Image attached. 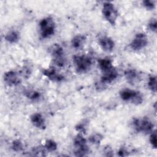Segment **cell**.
<instances>
[{"label": "cell", "mask_w": 157, "mask_h": 157, "mask_svg": "<svg viewBox=\"0 0 157 157\" xmlns=\"http://www.w3.org/2000/svg\"><path fill=\"white\" fill-rule=\"evenodd\" d=\"M40 35L42 39H48L53 36L55 33L56 24L54 20L47 17L42 18L39 23Z\"/></svg>", "instance_id": "cell-1"}, {"label": "cell", "mask_w": 157, "mask_h": 157, "mask_svg": "<svg viewBox=\"0 0 157 157\" xmlns=\"http://www.w3.org/2000/svg\"><path fill=\"white\" fill-rule=\"evenodd\" d=\"M72 58L74 66L77 73L84 74L90 70L92 66V59L88 56L75 55Z\"/></svg>", "instance_id": "cell-2"}, {"label": "cell", "mask_w": 157, "mask_h": 157, "mask_svg": "<svg viewBox=\"0 0 157 157\" xmlns=\"http://www.w3.org/2000/svg\"><path fill=\"white\" fill-rule=\"evenodd\" d=\"M120 98L125 102H130L131 103L138 105L143 102V96L138 91L131 90L129 88H124L120 91Z\"/></svg>", "instance_id": "cell-3"}, {"label": "cell", "mask_w": 157, "mask_h": 157, "mask_svg": "<svg viewBox=\"0 0 157 157\" xmlns=\"http://www.w3.org/2000/svg\"><path fill=\"white\" fill-rule=\"evenodd\" d=\"M133 129L137 132L148 134L153 131L154 124L148 118H137L132 121Z\"/></svg>", "instance_id": "cell-4"}, {"label": "cell", "mask_w": 157, "mask_h": 157, "mask_svg": "<svg viewBox=\"0 0 157 157\" xmlns=\"http://www.w3.org/2000/svg\"><path fill=\"white\" fill-rule=\"evenodd\" d=\"M102 13L104 18L112 26H115L116 25L118 13L113 3L110 2H104L102 5Z\"/></svg>", "instance_id": "cell-5"}, {"label": "cell", "mask_w": 157, "mask_h": 157, "mask_svg": "<svg viewBox=\"0 0 157 157\" xmlns=\"http://www.w3.org/2000/svg\"><path fill=\"white\" fill-rule=\"evenodd\" d=\"M51 55L53 63L58 67H63L66 63V58L63 47L58 44H55L51 48Z\"/></svg>", "instance_id": "cell-6"}, {"label": "cell", "mask_w": 157, "mask_h": 157, "mask_svg": "<svg viewBox=\"0 0 157 157\" xmlns=\"http://www.w3.org/2000/svg\"><path fill=\"white\" fill-rule=\"evenodd\" d=\"M148 44V37L145 33H137L129 44L130 48L133 51H140L147 46Z\"/></svg>", "instance_id": "cell-7"}, {"label": "cell", "mask_w": 157, "mask_h": 157, "mask_svg": "<svg viewBox=\"0 0 157 157\" xmlns=\"http://www.w3.org/2000/svg\"><path fill=\"white\" fill-rule=\"evenodd\" d=\"M3 80L4 83L9 86H17L21 82L19 74L13 71L6 72L3 75Z\"/></svg>", "instance_id": "cell-8"}, {"label": "cell", "mask_w": 157, "mask_h": 157, "mask_svg": "<svg viewBox=\"0 0 157 157\" xmlns=\"http://www.w3.org/2000/svg\"><path fill=\"white\" fill-rule=\"evenodd\" d=\"M41 72L45 77L53 82H60L64 79V77L58 73L53 67L42 69Z\"/></svg>", "instance_id": "cell-9"}, {"label": "cell", "mask_w": 157, "mask_h": 157, "mask_svg": "<svg viewBox=\"0 0 157 157\" xmlns=\"http://www.w3.org/2000/svg\"><path fill=\"white\" fill-rule=\"evenodd\" d=\"M118 76V72L113 66L112 68L102 72L101 77V82L104 84H109L113 82L117 78Z\"/></svg>", "instance_id": "cell-10"}, {"label": "cell", "mask_w": 157, "mask_h": 157, "mask_svg": "<svg viewBox=\"0 0 157 157\" xmlns=\"http://www.w3.org/2000/svg\"><path fill=\"white\" fill-rule=\"evenodd\" d=\"M98 44L101 49L105 52H111L114 49L115 44L109 36H102L98 39Z\"/></svg>", "instance_id": "cell-11"}, {"label": "cell", "mask_w": 157, "mask_h": 157, "mask_svg": "<svg viewBox=\"0 0 157 157\" xmlns=\"http://www.w3.org/2000/svg\"><path fill=\"white\" fill-rule=\"evenodd\" d=\"M30 121L33 125L37 128L44 129L46 128L45 119L40 113L36 112L33 113L30 117Z\"/></svg>", "instance_id": "cell-12"}, {"label": "cell", "mask_w": 157, "mask_h": 157, "mask_svg": "<svg viewBox=\"0 0 157 157\" xmlns=\"http://www.w3.org/2000/svg\"><path fill=\"white\" fill-rule=\"evenodd\" d=\"M86 40V37L85 35L83 34H77L74 36L71 41L72 47L75 49H80L82 48L84 44H85V42Z\"/></svg>", "instance_id": "cell-13"}, {"label": "cell", "mask_w": 157, "mask_h": 157, "mask_svg": "<svg viewBox=\"0 0 157 157\" xmlns=\"http://www.w3.org/2000/svg\"><path fill=\"white\" fill-rule=\"evenodd\" d=\"M124 75L126 80L131 84H134L140 78L138 72L133 69H126L124 72Z\"/></svg>", "instance_id": "cell-14"}, {"label": "cell", "mask_w": 157, "mask_h": 157, "mask_svg": "<svg viewBox=\"0 0 157 157\" xmlns=\"http://www.w3.org/2000/svg\"><path fill=\"white\" fill-rule=\"evenodd\" d=\"M4 39L9 44H16L20 39V34L16 30H10L6 34Z\"/></svg>", "instance_id": "cell-15"}, {"label": "cell", "mask_w": 157, "mask_h": 157, "mask_svg": "<svg viewBox=\"0 0 157 157\" xmlns=\"http://www.w3.org/2000/svg\"><path fill=\"white\" fill-rule=\"evenodd\" d=\"M98 63L99 67L102 72L113 67L112 59L109 58H104L99 59H98Z\"/></svg>", "instance_id": "cell-16"}, {"label": "cell", "mask_w": 157, "mask_h": 157, "mask_svg": "<svg viewBox=\"0 0 157 157\" xmlns=\"http://www.w3.org/2000/svg\"><path fill=\"white\" fill-rule=\"evenodd\" d=\"M86 139L83 137L82 134H77L74 139V146L75 148L83 146L86 144Z\"/></svg>", "instance_id": "cell-17"}, {"label": "cell", "mask_w": 157, "mask_h": 157, "mask_svg": "<svg viewBox=\"0 0 157 157\" xmlns=\"http://www.w3.org/2000/svg\"><path fill=\"white\" fill-rule=\"evenodd\" d=\"M89 152V147L87 145V144H86L83 146L75 148V151H74V153L76 156H86Z\"/></svg>", "instance_id": "cell-18"}, {"label": "cell", "mask_w": 157, "mask_h": 157, "mask_svg": "<svg viewBox=\"0 0 157 157\" xmlns=\"http://www.w3.org/2000/svg\"><path fill=\"white\" fill-rule=\"evenodd\" d=\"M25 96L29 99L35 101L40 98V93L36 90H27L25 92Z\"/></svg>", "instance_id": "cell-19"}, {"label": "cell", "mask_w": 157, "mask_h": 157, "mask_svg": "<svg viewBox=\"0 0 157 157\" xmlns=\"http://www.w3.org/2000/svg\"><path fill=\"white\" fill-rule=\"evenodd\" d=\"M44 147L46 150L48 151H54L56 150L58 145L55 140L52 139H47L45 140Z\"/></svg>", "instance_id": "cell-20"}, {"label": "cell", "mask_w": 157, "mask_h": 157, "mask_svg": "<svg viewBox=\"0 0 157 157\" xmlns=\"http://www.w3.org/2000/svg\"><path fill=\"white\" fill-rule=\"evenodd\" d=\"M156 84H157L156 77L155 75L150 76L148 80L147 85L149 90H150L151 91L154 93H156Z\"/></svg>", "instance_id": "cell-21"}, {"label": "cell", "mask_w": 157, "mask_h": 157, "mask_svg": "<svg viewBox=\"0 0 157 157\" xmlns=\"http://www.w3.org/2000/svg\"><path fill=\"white\" fill-rule=\"evenodd\" d=\"M11 148L15 152H20L23 150V142L19 139H15L11 144Z\"/></svg>", "instance_id": "cell-22"}, {"label": "cell", "mask_w": 157, "mask_h": 157, "mask_svg": "<svg viewBox=\"0 0 157 157\" xmlns=\"http://www.w3.org/2000/svg\"><path fill=\"white\" fill-rule=\"evenodd\" d=\"M104 136L100 133H95L89 137V141L94 145H99L103 140Z\"/></svg>", "instance_id": "cell-23"}, {"label": "cell", "mask_w": 157, "mask_h": 157, "mask_svg": "<svg viewBox=\"0 0 157 157\" xmlns=\"http://www.w3.org/2000/svg\"><path fill=\"white\" fill-rule=\"evenodd\" d=\"M88 122L85 121V120H83L82 121L77 123L75 126V130L80 134H86L87 130Z\"/></svg>", "instance_id": "cell-24"}, {"label": "cell", "mask_w": 157, "mask_h": 157, "mask_svg": "<svg viewBox=\"0 0 157 157\" xmlns=\"http://www.w3.org/2000/svg\"><path fill=\"white\" fill-rule=\"evenodd\" d=\"M149 141L150 144L151 145L152 147L155 149L157 147V140H156V130H153L150 135L149 137Z\"/></svg>", "instance_id": "cell-25"}, {"label": "cell", "mask_w": 157, "mask_h": 157, "mask_svg": "<svg viewBox=\"0 0 157 157\" xmlns=\"http://www.w3.org/2000/svg\"><path fill=\"white\" fill-rule=\"evenodd\" d=\"M143 6L148 10H151L154 9L155 7V3L153 1L150 0H145L142 1Z\"/></svg>", "instance_id": "cell-26"}, {"label": "cell", "mask_w": 157, "mask_h": 157, "mask_svg": "<svg viewBox=\"0 0 157 157\" xmlns=\"http://www.w3.org/2000/svg\"><path fill=\"white\" fill-rule=\"evenodd\" d=\"M46 149L44 147H36L35 148H33V153H34V155L36 156H44L45 155V152Z\"/></svg>", "instance_id": "cell-27"}, {"label": "cell", "mask_w": 157, "mask_h": 157, "mask_svg": "<svg viewBox=\"0 0 157 157\" xmlns=\"http://www.w3.org/2000/svg\"><path fill=\"white\" fill-rule=\"evenodd\" d=\"M148 28L154 33H156L157 31V22L156 18H151L148 23Z\"/></svg>", "instance_id": "cell-28"}, {"label": "cell", "mask_w": 157, "mask_h": 157, "mask_svg": "<svg viewBox=\"0 0 157 157\" xmlns=\"http://www.w3.org/2000/svg\"><path fill=\"white\" fill-rule=\"evenodd\" d=\"M31 68L27 66H25L23 67V69H22V74L23 75L24 77L26 78H28L31 74Z\"/></svg>", "instance_id": "cell-29"}, {"label": "cell", "mask_w": 157, "mask_h": 157, "mask_svg": "<svg viewBox=\"0 0 157 157\" xmlns=\"http://www.w3.org/2000/svg\"><path fill=\"white\" fill-rule=\"evenodd\" d=\"M128 151L124 147H121L117 151V155L120 156H126L128 155Z\"/></svg>", "instance_id": "cell-30"}, {"label": "cell", "mask_w": 157, "mask_h": 157, "mask_svg": "<svg viewBox=\"0 0 157 157\" xmlns=\"http://www.w3.org/2000/svg\"><path fill=\"white\" fill-rule=\"evenodd\" d=\"M104 153H105V155L106 156H113V150L112 149V148L109 146H107L105 147L104 150Z\"/></svg>", "instance_id": "cell-31"}]
</instances>
